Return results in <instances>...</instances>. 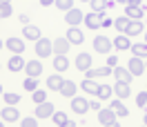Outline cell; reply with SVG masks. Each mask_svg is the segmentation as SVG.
Returning <instances> with one entry per match:
<instances>
[{"label": "cell", "mask_w": 147, "mask_h": 127, "mask_svg": "<svg viewBox=\"0 0 147 127\" xmlns=\"http://www.w3.org/2000/svg\"><path fill=\"white\" fill-rule=\"evenodd\" d=\"M54 54V40L49 38H38L36 40V56L38 58H47Z\"/></svg>", "instance_id": "6da1fadb"}, {"label": "cell", "mask_w": 147, "mask_h": 127, "mask_svg": "<svg viewBox=\"0 0 147 127\" xmlns=\"http://www.w3.org/2000/svg\"><path fill=\"white\" fill-rule=\"evenodd\" d=\"M111 49H114V43H111L107 36H96L94 38V51H98V54H109Z\"/></svg>", "instance_id": "7a4b0ae2"}, {"label": "cell", "mask_w": 147, "mask_h": 127, "mask_svg": "<svg viewBox=\"0 0 147 127\" xmlns=\"http://www.w3.org/2000/svg\"><path fill=\"white\" fill-rule=\"evenodd\" d=\"M105 18V11H89V14H85L83 22L87 25V29H100V20Z\"/></svg>", "instance_id": "3957f363"}, {"label": "cell", "mask_w": 147, "mask_h": 127, "mask_svg": "<svg viewBox=\"0 0 147 127\" xmlns=\"http://www.w3.org/2000/svg\"><path fill=\"white\" fill-rule=\"evenodd\" d=\"M116 118H118V116H116V114H114V109H98V123H100V125H105V127H114V125H116Z\"/></svg>", "instance_id": "277c9868"}, {"label": "cell", "mask_w": 147, "mask_h": 127, "mask_svg": "<svg viewBox=\"0 0 147 127\" xmlns=\"http://www.w3.org/2000/svg\"><path fill=\"white\" fill-rule=\"evenodd\" d=\"M56 111V107L49 103V100H45V103H38L36 105V118L38 120H45V118H51V114Z\"/></svg>", "instance_id": "5b68a950"}, {"label": "cell", "mask_w": 147, "mask_h": 127, "mask_svg": "<svg viewBox=\"0 0 147 127\" xmlns=\"http://www.w3.org/2000/svg\"><path fill=\"white\" fill-rule=\"evenodd\" d=\"M83 18H85V14L80 9H76V7H71V9L67 11V16H65V22L69 25V27H78L80 22H83Z\"/></svg>", "instance_id": "8992f818"}, {"label": "cell", "mask_w": 147, "mask_h": 127, "mask_svg": "<svg viewBox=\"0 0 147 127\" xmlns=\"http://www.w3.org/2000/svg\"><path fill=\"white\" fill-rule=\"evenodd\" d=\"M127 69L134 74V76H140V74H145V60L138 58V56H131L129 63H127Z\"/></svg>", "instance_id": "52a82bcc"}, {"label": "cell", "mask_w": 147, "mask_h": 127, "mask_svg": "<svg viewBox=\"0 0 147 127\" xmlns=\"http://www.w3.org/2000/svg\"><path fill=\"white\" fill-rule=\"evenodd\" d=\"M114 94H116V98H120V100L129 98V94H131V82L116 80V85H114Z\"/></svg>", "instance_id": "ba28073f"}, {"label": "cell", "mask_w": 147, "mask_h": 127, "mask_svg": "<svg viewBox=\"0 0 147 127\" xmlns=\"http://www.w3.org/2000/svg\"><path fill=\"white\" fill-rule=\"evenodd\" d=\"M111 76H114L116 80H123V82H131L134 80V74L129 72L127 67H118V65L111 69Z\"/></svg>", "instance_id": "9c48e42d"}, {"label": "cell", "mask_w": 147, "mask_h": 127, "mask_svg": "<svg viewBox=\"0 0 147 127\" xmlns=\"http://www.w3.org/2000/svg\"><path fill=\"white\" fill-rule=\"evenodd\" d=\"M5 47L9 49L11 54H25V40L22 38H7Z\"/></svg>", "instance_id": "30bf717a"}, {"label": "cell", "mask_w": 147, "mask_h": 127, "mask_svg": "<svg viewBox=\"0 0 147 127\" xmlns=\"http://www.w3.org/2000/svg\"><path fill=\"white\" fill-rule=\"evenodd\" d=\"M65 38H67L71 45H83L85 43V36H83V31H80L78 27H69L67 34H65Z\"/></svg>", "instance_id": "8fae6325"}, {"label": "cell", "mask_w": 147, "mask_h": 127, "mask_svg": "<svg viewBox=\"0 0 147 127\" xmlns=\"http://www.w3.org/2000/svg\"><path fill=\"white\" fill-rule=\"evenodd\" d=\"M0 114H2V120H5V123H16L20 118V111L16 109V105H7L5 109H0Z\"/></svg>", "instance_id": "7c38bea8"}, {"label": "cell", "mask_w": 147, "mask_h": 127, "mask_svg": "<svg viewBox=\"0 0 147 127\" xmlns=\"http://www.w3.org/2000/svg\"><path fill=\"white\" fill-rule=\"evenodd\" d=\"M69 47H71V43H69L65 36L63 38H56V40H54V54L56 56H67Z\"/></svg>", "instance_id": "4fadbf2b"}, {"label": "cell", "mask_w": 147, "mask_h": 127, "mask_svg": "<svg viewBox=\"0 0 147 127\" xmlns=\"http://www.w3.org/2000/svg\"><path fill=\"white\" fill-rule=\"evenodd\" d=\"M25 74H27V76H31V78H38V76H40V74H42V63H40V60H29L27 65H25Z\"/></svg>", "instance_id": "5bb4252c"}, {"label": "cell", "mask_w": 147, "mask_h": 127, "mask_svg": "<svg viewBox=\"0 0 147 127\" xmlns=\"http://www.w3.org/2000/svg\"><path fill=\"white\" fill-rule=\"evenodd\" d=\"M71 109L76 111V114H87V109H89V100L80 98V96H74V98H71Z\"/></svg>", "instance_id": "9a60e30c"}, {"label": "cell", "mask_w": 147, "mask_h": 127, "mask_svg": "<svg viewBox=\"0 0 147 127\" xmlns=\"http://www.w3.org/2000/svg\"><path fill=\"white\" fill-rule=\"evenodd\" d=\"M25 58H22V54H13L9 58V63H7V67H9L11 72H22V69H25Z\"/></svg>", "instance_id": "2e32d148"}, {"label": "cell", "mask_w": 147, "mask_h": 127, "mask_svg": "<svg viewBox=\"0 0 147 127\" xmlns=\"http://www.w3.org/2000/svg\"><path fill=\"white\" fill-rule=\"evenodd\" d=\"M111 43H114V49H118V51H127L129 47H131V40H129L127 34H120V36H116Z\"/></svg>", "instance_id": "e0dca14e"}, {"label": "cell", "mask_w": 147, "mask_h": 127, "mask_svg": "<svg viewBox=\"0 0 147 127\" xmlns=\"http://www.w3.org/2000/svg\"><path fill=\"white\" fill-rule=\"evenodd\" d=\"M76 89H78V85H76V82L74 80H63V85H60V94H63L65 98H74V96H76Z\"/></svg>", "instance_id": "ac0fdd59"}, {"label": "cell", "mask_w": 147, "mask_h": 127, "mask_svg": "<svg viewBox=\"0 0 147 127\" xmlns=\"http://www.w3.org/2000/svg\"><path fill=\"white\" fill-rule=\"evenodd\" d=\"M74 65H76V69L87 72V69L92 67V56H89V54H78V56H76V60H74Z\"/></svg>", "instance_id": "d6986e66"}, {"label": "cell", "mask_w": 147, "mask_h": 127, "mask_svg": "<svg viewBox=\"0 0 147 127\" xmlns=\"http://www.w3.org/2000/svg\"><path fill=\"white\" fill-rule=\"evenodd\" d=\"M125 16H127L129 20H143L145 18V11H143V7H131V5H127V7H125Z\"/></svg>", "instance_id": "ffe728a7"}, {"label": "cell", "mask_w": 147, "mask_h": 127, "mask_svg": "<svg viewBox=\"0 0 147 127\" xmlns=\"http://www.w3.org/2000/svg\"><path fill=\"white\" fill-rule=\"evenodd\" d=\"M109 107L114 109V114H116L118 118H125V116H129V109L125 107V105H123V100H120V98L111 100V105H109Z\"/></svg>", "instance_id": "44dd1931"}, {"label": "cell", "mask_w": 147, "mask_h": 127, "mask_svg": "<svg viewBox=\"0 0 147 127\" xmlns=\"http://www.w3.org/2000/svg\"><path fill=\"white\" fill-rule=\"evenodd\" d=\"M54 69L58 74H63L69 69V58L67 56H54Z\"/></svg>", "instance_id": "7402d4cb"}, {"label": "cell", "mask_w": 147, "mask_h": 127, "mask_svg": "<svg viewBox=\"0 0 147 127\" xmlns=\"http://www.w3.org/2000/svg\"><path fill=\"white\" fill-rule=\"evenodd\" d=\"M22 38H29V40H38V38H42V34H40V29L34 27V25H25V29H22Z\"/></svg>", "instance_id": "603a6c76"}, {"label": "cell", "mask_w": 147, "mask_h": 127, "mask_svg": "<svg viewBox=\"0 0 147 127\" xmlns=\"http://www.w3.org/2000/svg\"><path fill=\"white\" fill-rule=\"evenodd\" d=\"M89 5H92V11H98V14L114 7V2H111V0H89Z\"/></svg>", "instance_id": "cb8c5ba5"}, {"label": "cell", "mask_w": 147, "mask_h": 127, "mask_svg": "<svg viewBox=\"0 0 147 127\" xmlns=\"http://www.w3.org/2000/svg\"><path fill=\"white\" fill-rule=\"evenodd\" d=\"M140 31H143V20H129L127 31H125V34H127L129 38H134V36H138Z\"/></svg>", "instance_id": "d4e9b609"}, {"label": "cell", "mask_w": 147, "mask_h": 127, "mask_svg": "<svg viewBox=\"0 0 147 127\" xmlns=\"http://www.w3.org/2000/svg\"><path fill=\"white\" fill-rule=\"evenodd\" d=\"M80 89L87 91V94H92V96H96V91H98V82L94 80V78H85V80L80 82Z\"/></svg>", "instance_id": "484cf974"}, {"label": "cell", "mask_w": 147, "mask_h": 127, "mask_svg": "<svg viewBox=\"0 0 147 127\" xmlns=\"http://www.w3.org/2000/svg\"><path fill=\"white\" fill-rule=\"evenodd\" d=\"M63 76H60V74H54V76H49V78H47V89H51V91H58L60 89V85H63Z\"/></svg>", "instance_id": "4316f807"}, {"label": "cell", "mask_w": 147, "mask_h": 127, "mask_svg": "<svg viewBox=\"0 0 147 127\" xmlns=\"http://www.w3.org/2000/svg\"><path fill=\"white\" fill-rule=\"evenodd\" d=\"M129 49H131V54L138 56V58H143V60L147 58V43H136V45H131Z\"/></svg>", "instance_id": "83f0119b"}, {"label": "cell", "mask_w": 147, "mask_h": 127, "mask_svg": "<svg viewBox=\"0 0 147 127\" xmlns=\"http://www.w3.org/2000/svg\"><path fill=\"white\" fill-rule=\"evenodd\" d=\"M111 94H114V87H109V85H98V91H96V96H98L100 100L111 98Z\"/></svg>", "instance_id": "f1b7e54d"}, {"label": "cell", "mask_w": 147, "mask_h": 127, "mask_svg": "<svg viewBox=\"0 0 147 127\" xmlns=\"http://www.w3.org/2000/svg\"><path fill=\"white\" fill-rule=\"evenodd\" d=\"M51 120H54L58 127H65V125H67V120H69V116H67L65 111H54V114H51Z\"/></svg>", "instance_id": "f546056e"}, {"label": "cell", "mask_w": 147, "mask_h": 127, "mask_svg": "<svg viewBox=\"0 0 147 127\" xmlns=\"http://www.w3.org/2000/svg\"><path fill=\"white\" fill-rule=\"evenodd\" d=\"M127 25H129V18H127V16H120V18L114 20V27L118 29L120 34H125V31H127Z\"/></svg>", "instance_id": "4dcf8cb0"}, {"label": "cell", "mask_w": 147, "mask_h": 127, "mask_svg": "<svg viewBox=\"0 0 147 127\" xmlns=\"http://www.w3.org/2000/svg\"><path fill=\"white\" fill-rule=\"evenodd\" d=\"M31 100H34L36 105H38V103H45V100H47V91H42V89H38V87H36V89L31 91Z\"/></svg>", "instance_id": "1f68e13d"}, {"label": "cell", "mask_w": 147, "mask_h": 127, "mask_svg": "<svg viewBox=\"0 0 147 127\" xmlns=\"http://www.w3.org/2000/svg\"><path fill=\"white\" fill-rule=\"evenodd\" d=\"M2 100H5L7 105H18V103H20V94H11V91H7V94H2Z\"/></svg>", "instance_id": "d6a6232c"}, {"label": "cell", "mask_w": 147, "mask_h": 127, "mask_svg": "<svg viewBox=\"0 0 147 127\" xmlns=\"http://www.w3.org/2000/svg\"><path fill=\"white\" fill-rule=\"evenodd\" d=\"M11 14H13V9H11V2H2V5H0V18H9Z\"/></svg>", "instance_id": "836d02e7"}, {"label": "cell", "mask_w": 147, "mask_h": 127, "mask_svg": "<svg viewBox=\"0 0 147 127\" xmlns=\"http://www.w3.org/2000/svg\"><path fill=\"white\" fill-rule=\"evenodd\" d=\"M54 5L58 7V9H63V11H69L74 7V0H56Z\"/></svg>", "instance_id": "e575fe53"}, {"label": "cell", "mask_w": 147, "mask_h": 127, "mask_svg": "<svg viewBox=\"0 0 147 127\" xmlns=\"http://www.w3.org/2000/svg\"><path fill=\"white\" fill-rule=\"evenodd\" d=\"M36 87H38L36 78H31V76H27V80H25V89H27V91H34Z\"/></svg>", "instance_id": "d590c367"}, {"label": "cell", "mask_w": 147, "mask_h": 127, "mask_svg": "<svg viewBox=\"0 0 147 127\" xmlns=\"http://www.w3.org/2000/svg\"><path fill=\"white\" fill-rule=\"evenodd\" d=\"M136 105L138 107H145L147 105V91H140V94L136 96Z\"/></svg>", "instance_id": "8d00e7d4"}, {"label": "cell", "mask_w": 147, "mask_h": 127, "mask_svg": "<svg viewBox=\"0 0 147 127\" xmlns=\"http://www.w3.org/2000/svg\"><path fill=\"white\" fill-rule=\"evenodd\" d=\"M20 125H22V127H36L38 125V118H22Z\"/></svg>", "instance_id": "74e56055"}, {"label": "cell", "mask_w": 147, "mask_h": 127, "mask_svg": "<svg viewBox=\"0 0 147 127\" xmlns=\"http://www.w3.org/2000/svg\"><path fill=\"white\" fill-rule=\"evenodd\" d=\"M116 65H118V56H107V67H111V69H114Z\"/></svg>", "instance_id": "f35d334b"}, {"label": "cell", "mask_w": 147, "mask_h": 127, "mask_svg": "<svg viewBox=\"0 0 147 127\" xmlns=\"http://www.w3.org/2000/svg\"><path fill=\"white\" fill-rule=\"evenodd\" d=\"M111 25H114V20H109L107 16H105V18L100 20V27H111Z\"/></svg>", "instance_id": "ab89813d"}, {"label": "cell", "mask_w": 147, "mask_h": 127, "mask_svg": "<svg viewBox=\"0 0 147 127\" xmlns=\"http://www.w3.org/2000/svg\"><path fill=\"white\" fill-rule=\"evenodd\" d=\"M89 109L98 111V109H100V103H98V100H92V103H89Z\"/></svg>", "instance_id": "60d3db41"}, {"label": "cell", "mask_w": 147, "mask_h": 127, "mask_svg": "<svg viewBox=\"0 0 147 127\" xmlns=\"http://www.w3.org/2000/svg\"><path fill=\"white\" fill-rule=\"evenodd\" d=\"M127 5H131V7H140L143 0H127Z\"/></svg>", "instance_id": "b9f144b4"}, {"label": "cell", "mask_w": 147, "mask_h": 127, "mask_svg": "<svg viewBox=\"0 0 147 127\" xmlns=\"http://www.w3.org/2000/svg\"><path fill=\"white\" fill-rule=\"evenodd\" d=\"M54 2H56V0H40V5H42V7H51Z\"/></svg>", "instance_id": "7bdbcfd3"}, {"label": "cell", "mask_w": 147, "mask_h": 127, "mask_svg": "<svg viewBox=\"0 0 147 127\" xmlns=\"http://www.w3.org/2000/svg\"><path fill=\"white\" fill-rule=\"evenodd\" d=\"M20 22H22V25H29V16H25V14H20Z\"/></svg>", "instance_id": "ee69618b"}, {"label": "cell", "mask_w": 147, "mask_h": 127, "mask_svg": "<svg viewBox=\"0 0 147 127\" xmlns=\"http://www.w3.org/2000/svg\"><path fill=\"white\" fill-rule=\"evenodd\" d=\"M143 123H145V127H147V111L143 114Z\"/></svg>", "instance_id": "f6af8a7d"}, {"label": "cell", "mask_w": 147, "mask_h": 127, "mask_svg": "<svg viewBox=\"0 0 147 127\" xmlns=\"http://www.w3.org/2000/svg\"><path fill=\"white\" fill-rule=\"evenodd\" d=\"M116 2H125V5H127V0H116Z\"/></svg>", "instance_id": "bcb514c9"}, {"label": "cell", "mask_w": 147, "mask_h": 127, "mask_svg": "<svg viewBox=\"0 0 147 127\" xmlns=\"http://www.w3.org/2000/svg\"><path fill=\"white\" fill-rule=\"evenodd\" d=\"M2 2H11V0H0V5H2Z\"/></svg>", "instance_id": "7dc6e473"}, {"label": "cell", "mask_w": 147, "mask_h": 127, "mask_svg": "<svg viewBox=\"0 0 147 127\" xmlns=\"http://www.w3.org/2000/svg\"><path fill=\"white\" fill-rule=\"evenodd\" d=\"M0 96H2V85H0Z\"/></svg>", "instance_id": "c3c4849f"}, {"label": "cell", "mask_w": 147, "mask_h": 127, "mask_svg": "<svg viewBox=\"0 0 147 127\" xmlns=\"http://www.w3.org/2000/svg\"><path fill=\"white\" fill-rule=\"evenodd\" d=\"M0 49H2V38H0Z\"/></svg>", "instance_id": "681fc988"}, {"label": "cell", "mask_w": 147, "mask_h": 127, "mask_svg": "<svg viewBox=\"0 0 147 127\" xmlns=\"http://www.w3.org/2000/svg\"><path fill=\"white\" fill-rule=\"evenodd\" d=\"M145 69H147V58H145Z\"/></svg>", "instance_id": "f907efd6"}, {"label": "cell", "mask_w": 147, "mask_h": 127, "mask_svg": "<svg viewBox=\"0 0 147 127\" xmlns=\"http://www.w3.org/2000/svg\"><path fill=\"white\" fill-rule=\"evenodd\" d=\"M145 43H147V31H145Z\"/></svg>", "instance_id": "816d5d0a"}, {"label": "cell", "mask_w": 147, "mask_h": 127, "mask_svg": "<svg viewBox=\"0 0 147 127\" xmlns=\"http://www.w3.org/2000/svg\"><path fill=\"white\" fill-rule=\"evenodd\" d=\"M0 127H2V120H0Z\"/></svg>", "instance_id": "f5cc1de1"}, {"label": "cell", "mask_w": 147, "mask_h": 127, "mask_svg": "<svg viewBox=\"0 0 147 127\" xmlns=\"http://www.w3.org/2000/svg\"><path fill=\"white\" fill-rule=\"evenodd\" d=\"M83 2H89V0H83Z\"/></svg>", "instance_id": "db71d44e"}, {"label": "cell", "mask_w": 147, "mask_h": 127, "mask_svg": "<svg viewBox=\"0 0 147 127\" xmlns=\"http://www.w3.org/2000/svg\"><path fill=\"white\" fill-rule=\"evenodd\" d=\"M0 20H2V18H0Z\"/></svg>", "instance_id": "11a10c76"}]
</instances>
